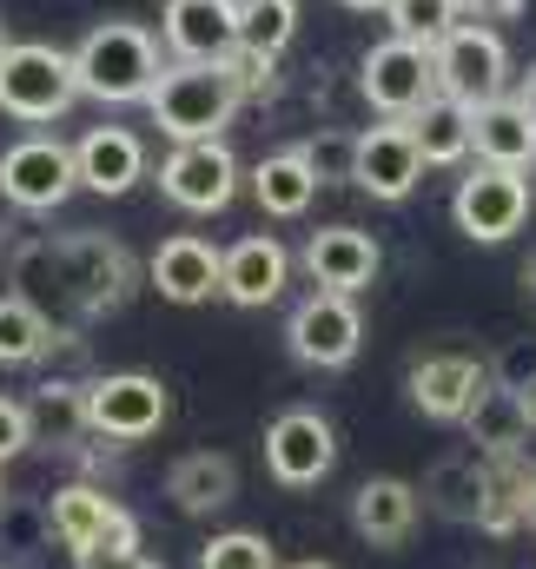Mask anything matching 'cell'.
<instances>
[{
	"label": "cell",
	"instance_id": "obj_37",
	"mask_svg": "<svg viewBox=\"0 0 536 569\" xmlns=\"http://www.w3.org/2000/svg\"><path fill=\"white\" fill-rule=\"evenodd\" d=\"M73 563L80 569H159V563L139 557V543H100V550H80Z\"/></svg>",
	"mask_w": 536,
	"mask_h": 569
},
{
	"label": "cell",
	"instance_id": "obj_12",
	"mask_svg": "<svg viewBox=\"0 0 536 569\" xmlns=\"http://www.w3.org/2000/svg\"><path fill=\"white\" fill-rule=\"evenodd\" d=\"M417 179H424V159H417V140H410L404 120H378V127L351 133V186L358 192L398 206V199L417 192Z\"/></svg>",
	"mask_w": 536,
	"mask_h": 569
},
{
	"label": "cell",
	"instance_id": "obj_4",
	"mask_svg": "<svg viewBox=\"0 0 536 569\" xmlns=\"http://www.w3.org/2000/svg\"><path fill=\"white\" fill-rule=\"evenodd\" d=\"M80 100L73 80V53L47 47V40H7L0 47V113L20 127H53L67 107Z\"/></svg>",
	"mask_w": 536,
	"mask_h": 569
},
{
	"label": "cell",
	"instance_id": "obj_5",
	"mask_svg": "<svg viewBox=\"0 0 536 569\" xmlns=\"http://www.w3.org/2000/svg\"><path fill=\"white\" fill-rule=\"evenodd\" d=\"M430 67H437V93L464 100V107H484L497 93H510V47L497 27L484 20H457L437 47H430Z\"/></svg>",
	"mask_w": 536,
	"mask_h": 569
},
{
	"label": "cell",
	"instance_id": "obj_9",
	"mask_svg": "<svg viewBox=\"0 0 536 569\" xmlns=\"http://www.w3.org/2000/svg\"><path fill=\"white\" fill-rule=\"evenodd\" d=\"M285 345L298 365H318V371H338L358 358L365 345V318H358V298L345 291H311L291 318H285Z\"/></svg>",
	"mask_w": 536,
	"mask_h": 569
},
{
	"label": "cell",
	"instance_id": "obj_19",
	"mask_svg": "<svg viewBox=\"0 0 536 569\" xmlns=\"http://www.w3.org/2000/svg\"><path fill=\"white\" fill-rule=\"evenodd\" d=\"M417 517H424V497H417V483H404V477H365L358 497H351V530H358L371 550L410 543Z\"/></svg>",
	"mask_w": 536,
	"mask_h": 569
},
{
	"label": "cell",
	"instance_id": "obj_31",
	"mask_svg": "<svg viewBox=\"0 0 536 569\" xmlns=\"http://www.w3.org/2000/svg\"><path fill=\"white\" fill-rule=\"evenodd\" d=\"M291 33H298V0H239V47L278 60Z\"/></svg>",
	"mask_w": 536,
	"mask_h": 569
},
{
	"label": "cell",
	"instance_id": "obj_18",
	"mask_svg": "<svg viewBox=\"0 0 536 569\" xmlns=\"http://www.w3.org/2000/svg\"><path fill=\"white\" fill-rule=\"evenodd\" d=\"M378 266H385V252H378V239L358 232V226H325V232L305 239V272H311L318 291H345V298H358L365 284L378 279Z\"/></svg>",
	"mask_w": 536,
	"mask_h": 569
},
{
	"label": "cell",
	"instance_id": "obj_35",
	"mask_svg": "<svg viewBox=\"0 0 536 569\" xmlns=\"http://www.w3.org/2000/svg\"><path fill=\"white\" fill-rule=\"evenodd\" d=\"M219 67H226V80H232L239 107H246V100H271V93H278V60H271V53H252V47H232V53H226Z\"/></svg>",
	"mask_w": 536,
	"mask_h": 569
},
{
	"label": "cell",
	"instance_id": "obj_40",
	"mask_svg": "<svg viewBox=\"0 0 536 569\" xmlns=\"http://www.w3.org/2000/svg\"><path fill=\"white\" fill-rule=\"evenodd\" d=\"M524 523L536 530V470H530V490H524Z\"/></svg>",
	"mask_w": 536,
	"mask_h": 569
},
{
	"label": "cell",
	"instance_id": "obj_39",
	"mask_svg": "<svg viewBox=\"0 0 536 569\" xmlns=\"http://www.w3.org/2000/svg\"><path fill=\"white\" fill-rule=\"evenodd\" d=\"M517 100H524V113H530V120H536V67H530V73H524V80H517Z\"/></svg>",
	"mask_w": 536,
	"mask_h": 569
},
{
	"label": "cell",
	"instance_id": "obj_10",
	"mask_svg": "<svg viewBox=\"0 0 536 569\" xmlns=\"http://www.w3.org/2000/svg\"><path fill=\"white\" fill-rule=\"evenodd\" d=\"M159 192L179 212H226L239 192V159L226 140H186L159 159Z\"/></svg>",
	"mask_w": 536,
	"mask_h": 569
},
{
	"label": "cell",
	"instance_id": "obj_6",
	"mask_svg": "<svg viewBox=\"0 0 536 569\" xmlns=\"http://www.w3.org/2000/svg\"><path fill=\"white\" fill-rule=\"evenodd\" d=\"M450 219H457L464 239L504 246V239H517L524 219H530V179L510 172V166H470V172L457 179V192H450Z\"/></svg>",
	"mask_w": 536,
	"mask_h": 569
},
{
	"label": "cell",
	"instance_id": "obj_32",
	"mask_svg": "<svg viewBox=\"0 0 536 569\" xmlns=\"http://www.w3.org/2000/svg\"><path fill=\"white\" fill-rule=\"evenodd\" d=\"M385 20H391V33L398 40H417V47H437L464 13H457V0H385L378 7Z\"/></svg>",
	"mask_w": 536,
	"mask_h": 569
},
{
	"label": "cell",
	"instance_id": "obj_38",
	"mask_svg": "<svg viewBox=\"0 0 536 569\" xmlns=\"http://www.w3.org/2000/svg\"><path fill=\"white\" fill-rule=\"evenodd\" d=\"M517 7H524V0H457V13H477V20H484V13H497V20H510Z\"/></svg>",
	"mask_w": 536,
	"mask_h": 569
},
{
	"label": "cell",
	"instance_id": "obj_15",
	"mask_svg": "<svg viewBox=\"0 0 536 569\" xmlns=\"http://www.w3.org/2000/svg\"><path fill=\"white\" fill-rule=\"evenodd\" d=\"M159 40L172 60H206L219 67L239 47V0H166Z\"/></svg>",
	"mask_w": 536,
	"mask_h": 569
},
{
	"label": "cell",
	"instance_id": "obj_27",
	"mask_svg": "<svg viewBox=\"0 0 536 569\" xmlns=\"http://www.w3.org/2000/svg\"><path fill=\"white\" fill-rule=\"evenodd\" d=\"M404 127H410L424 166H464V159H470V107L450 100V93H430Z\"/></svg>",
	"mask_w": 536,
	"mask_h": 569
},
{
	"label": "cell",
	"instance_id": "obj_16",
	"mask_svg": "<svg viewBox=\"0 0 536 569\" xmlns=\"http://www.w3.org/2000/svg\"><path fill=\"white\" fill-rule=\"evenodd\" d=\"M291 279V252L271 239V232H246L239 246L219 252V298H232L239 311H266L285 298Z\"/></svg>",
	"mask_w": 536,
	"mask_h": 569
},
{
	"label": "cell",
	"instance_id": "obj_3",
	"mask_svg": "<svg viewBox=\"0 0 536 569\" xmlns=\"http://www.w3.org/2000/svg\"><path fill=\"white\" fill-rule=\"evenodd\" d=\"M146 113L152 127L172 146L186 140H226L232 113H239V93L226 80V67H206V60H166L152 93H146Z\"/></svg>",
	"mask_w": 536,
	"mask_h": 569
},
{
	"label": "cell",
	"instance_id": "obj_17",
	"mask_svg": "<svg viewBox=\"0 0 536 569\" xmlns=\"http://www.w3.org/2000/svg\"><path fill=\"white\" fill-rule=\"evenodd\" d=\"M484 378H490V371H484L470 351H424V358L410 365L404 391H410V405H417L424 418L457 425V418L470 411V398H477V385H484Z\"/></svg>",
	"mask_w": 536,
	"mask_h": 569
},
{
	"label": "cell",
	"instance_id": "obj_20",
	"mask_svg": "<svg viewBox=\"0 0 536 569\" xmlns=\"http://www.w3.org/2000/svg\"><path fill=\"white\" fill-rule=\"evenodd\" d=\"M470 152H477V166H510V172L536 166V120L524 113L517 93L470 107Z\"/></svg>",
	"mask_w": 536,
	"mask_h": 569
},
{
	"label": "cell",
	"instance_id": "obj_28",
	"mask_svg": "<svg viewBox=\"0 0 536 569\" xmlns=\"http://www.w3.org/2000/svg\"><path fill=\"white\" fill-rule=\"evenodd\" d=\"M252 199H259L266 219H305L311 199H318V179H311L305 159L285 146V152H266V159L252 166Z\"/></svg>",
	"mask_w": 536,
	"mask_h": 569
},
{
	"label": "cell",
	"instance_id": "obj_45",
	"mask_svg": "<svg viewBox=\"0 0 536 569\" xmlns=\"http://www.w3.org/2000/svg\"><path fill=\"white\" fill-rule=\"evenodd\" d=\"M0 47H7V27H0Z\"/></svg>",
	"mask_w": 536,
	"mask_h": 569
},
{
	"label": "cell",
	"instance_id": "obj_22",
	"mask_svg": "<svg viewBox=\"0 0 536 569\" xmlns=\"http://www.w3.org/2000/svg\"><path fill=\"white\" fill-rule=\"evenodd\" d=\"M146 279L159 284V298H172V305H206V298L219 291V246L199 239V232H172V239L152 252Z\"/></svg>",
	"mask_w": 536,
	"mask_h": 569
},
{
	"label": "cell",
	"instance_id": "obj_24",
	"mask_svg": "<svg viewBox=\"0 0 536 569\" xmlns=\"http://www.w3.org/2000/svg\"><path fill=\"white\" fill-rule=\"evenodd\" d=\"M166 497H172L179 517H219L239 497V463L226 450H186L166 470Z\"/></svg>",
	"mask_w": 536,
	"mask_h": 569
},
{
	"label": "cell",
	"instance_id": "obj_36",
	"mask_svg": "<svg viewBox=\"0 0 536 569\" xmlns=\"http://www.w3.org/2000/svg\"><path fill=\"white\" fill-rule=\"evenodd\" d=\"M27 443H33L27 437V405L20 398H0V463H13Z\"/></svg>",
	"mask_w": 536,
	"mask_h": 569
},
{
	"label": "cell",
	"instance_id": "obj_8",
	"mask_svg": "<svg viewBox=\"0 0 536 569\" xmlns=\"http://www.w3.org/2000/svg\"><path fill=\"white\" fill-rule=\"evenodd\" d=\"M358 93L371 100V113H385V120H410V113L437 93L430 47L385 33V40H378V47H365V60H358Z\"/></svg>",
	"mask_w": 536,
	"mask_h": 569
},
{
	"label": "cell",
	"instance_id": "obj_41",
	"mask_svg": "<svg viewBox=\"0 0 536 569\" xmlns=\"http://www.w3.org/2000/svg\"><path fill=\"white\" fill-rule=\"evenodd\" d=\"M524 298L536 305V252H530V266H524Z\"/></svg>",
	"mask_w": 536,
	"mask_h": 569
},
{
	"label": "cell",
	"instance_id": "obj_13",
	"mask_svg": "<svg viewBox=\"0 0 536 569\" xmlns=\"http://www.w3.org/2000/svg\"><path fill=\"white\" fill-rule=\"evenodd\" d=\"M47 530L60 550H100V543H139V523L120 510V497H107L100 483H67L47 503Z\"/></svg>",
	"mask_w": 536,
	"mask_h": 569
},
{
	"label": "cell",
	"instance_id": "obj_25",
	"mask_svg": "<svg viewBox=\"0 0 536 569\" xmlns=\"http://www.w3.org/2000/svg\"><path fill=\"white\" fill-rule=\"evenodd\" d=\"M27 437L33 443H47V450H87V385H60V378H47L33 398H27Z\"/></svg>",
	"mask_w": 536,
	"mask_h": 569
},
{
	"label": "cell",
	"instance_id": "obj_44",
	"mask_svg": "<svg viewBox=\"0 0 536 569\" xmlns=\"http://www.w3.org/2000/svg\"><path fill=\"white\" fill-rule=\"evenodd\" d=\"M285 569H331V563H285Z\"/></svg>",
	"mask_w": 536,
	"mask_h": 569
},
{
	"label": "cell",
	"instance_id": "obj_33",
	"mask_svg": "<svg viewBox=\"0 0 536 569\" xmlns=\"http://www.w3.org/2000/svg\"><path fill=\"white\" fill-rule=\"evenodd\" d=\"M291 152L305 159V172H311L318 186H345V179H351V133H345V127H318V133H305Z\"/></svg>",
	"mask_w": 536,
	"mask_h": 569
},
{
	"label": "cell",
	"instance_id": "obj_1",
	"mask_svg": "<svg viewBox=\"0 0 536 569\" xmlns=\"http://www.w3.org/2000/svg\"><path fill=\"white\" fill-rule=\"evenodd\" d=\"M20 259L27 266H47V279H27V284L33 291H53L73 318L113 311L127 298V284H133V259L113 239H100V232H73V239H53V246H27ZM33 291H20V298H33Z\"/></svg>",
	"mask_w": 536,
	"mask_h": 569
},
{
	"label": "cell",
	"instance_id": "obj_7",
	"mask_svg": "<svg viewBox=\"0 0 536 569\" xmlns=\"http://www.w3.org/2000/svg\"><path fill=\"white\" fill-rule=\"evenodd\" d=\"M80 192V172H73V146L53 140V133H27L0 152V199L20 206V212H60L67 199Z\"/></svg>",
	"mask_w": 536,
	"mask_h": 569
},
{
	"label": "cell",
	"instance_id": "obj_23",
	"mask_svg": "<svg viewBox=\"0 0 536 569\" xmlns=\"http://www.w3.org/2000/svg\"><path fill=\"white\" fill-rule=\"evenodd\" d=\"M457 425L470 430V450H477V457H524V443H530L524 391H510V385H497V378L477 385V398H470V411H464Z\"/></svg>",
	"mask_w": 536,
	"mask_h": 569
},
{
	"label": "cell",
	"instance_id": "obj_14",
	"mask_svg": "<svg viewBox=\"0 0 536 569\" xmlns=\"http://www.w3.org/2000/svg\"><path fill=\"white\" fill-rule=\"evenodd\" d=\"M331 463H338V430H331V418H318V411H285V418H271L266 470L285 483V490L325 483Z\"/></svg>",
	"mask_w": 536,
	"mask_h": 569
},
{
	"label": "cell",
	"instance_id": "obj_43",
	"mask_svg": "<svg viewBox=\"0 0 536 569\" xmlns=\"http://www.w3.org/2000/svg\"><path fill=\"white\" fill-rule=\"evenodd\" d=\"M345 7H358V13H371V7H385V0H345Z\"/></svg>",
	"mask_w": 536,
	"mask_h": 569
},
{
	"label": "cell",
	"instance_id": "obj_2",
	"mask_svg": "<svg viewBox=\"0 0 536 569\" xmlns=\"http://www.w3.org/2000/svg\"><path fill=\"white\" fill-rule=\"evenodd\" d=\"M159 40L139 20H100L80 47H73V80L87 100L100 107H146L152 80H159Z\"/></svg>",
	"mask_w": 536,
	"mask_h": 569
},
{
	"label": "cell",
	"instance_id": "obj_21",
	"mask_svg": "<svg viewBox=\"0 0 536 569\" xmlns=\"http://www.w3.org/2000/svg\"><path fill=\"white\" fill-rule=\"evenodd\" d=\"M73 172H80L87 192L120 199V192H133L139 179H146V140H139L133 127H93L87 140L73 146Z\"/></svg>",
	"mask_w": 536,
	"mask_h": 569
},
{
	"label": "cell",
	"instance_id": "obj_11",
	"mask_svg": "<svg viewBox=\"0 0 536 569\" xmlns=\"http://www.w3.org/2000/svg\"><path fill=\"white\" fill-rule=\"evenodd\" d=\"M87 425L113 443H146L166 425V385L152 371H107L87 385Z\"/></svg>",
	"mask_w": 536,
	"mask_h": 569
},
{
	"label": "cell",
	"instance_id": "obj_34",
	"mask_svg": "<svg viewBox=\"0 0 536 569\" xmlns=\"http://www.w3.org/2000/svg\"><path fill=\"white\" fill-rule=\"evenodd\" d=\"M199 569H278V550H271L259 530H219L199 550Z\"/></svg>",
	"mask_w": 536,
	"mask_h": 569
},
{
	"label": "cell",
	"instance_id": "obj_42",
	"mask_svg": "<svg viewBox=\"0 0 536 569\" xmlns=\"http://www.w3.org/2000/svg\"><path fill=\"white\" fill-rule=\"evenodd\" d=\"M524 411H530V430H536V385H524Z\"/></svg>",
	"mask_w": 536,
	"mask_h": 569
},
{
	"label": "cell",
	"instance_id": "obj_46",
	"mask_svg": "<svg viewBox=\"0 0 536 569\" xmlns=\"http://www.w3.org/2000/svg\"><path fill=\"white\" fill-rule=\"evenodd\" d=\"M0 497H7V490H0Z\"/></svg>",
	"mask_w": 536,
	"mask_h": 569
},
{
	"label": "cell",
	"instance_id": "obj_29",
	"mask_svg": "<svg viewBox=\"0 0 536 569\" xmlns=\"http://www.w3.org/2000/svg\"><path fill=\"white\" fill-rule=\"evenodd\" d=\"M53 345H60L53 318H47L33 298L7 291V298H0V365H7V371H13V365H40Z\"/></svg>",
	"mask_w": 536,
	"mask_h": 569
},
{
	"label": "cell",
	"instance_id": "obj_26",
	"mask_svg": "<svg viewBox=\"0 0 536 569\" xmlns=\"http://www.w3.org/2000/svg\"><path fill=\"white\" fill-rule=\"evenodd\" d=\"M417 497H424V510H437V517H450V523H477V510H484V457H477V450L437 457V463L424 470Z\"/></svg>",
	"mask_w": 536,
	"mask_h": 569
},
{
	"label": "cell",
	"instance_id": "obj_30",
	"mask_svg": "<svg viewBox=\"0 0 536 569\" xmlns=\"http://www.w3.org/2000/svg\"><path fill=\"white\" fill-rule=\"evenodd\" d=\"M524 490H530L524 457H484V510H477V530H490V537L524 530Z\"/></svg>",
	"mask_w": 536,
	"mask_h": 569
}]
</instances>
